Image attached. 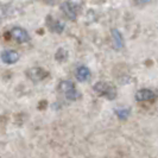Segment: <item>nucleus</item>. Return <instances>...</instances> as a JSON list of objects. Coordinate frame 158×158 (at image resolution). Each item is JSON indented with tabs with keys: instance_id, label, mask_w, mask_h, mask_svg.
<instances>
[{
	"instance_id": "nucleus-1",
	"label": "nucleus",
	"mask_w": 158,
	"mask_h": 158,
	"mask_svg": "<svg viewBox=\"0 0 158 158\" xmlns=\"http://www.w3.org/2000/svg\"><path fill=\"white\" fill-rule=\"evenodd\" d=\"M93 89H94V92L96 94L106 98L107 100H114L117 98V95H118L117 88L110 82H102V81L98 82V83L94 85Z\"/></svg>"
},
{
	"instance_id": "nucleus-2",
	"label": "nucleus",
	"mask_w": 158,
	"mask_h": 158,
	"mask_svg": "<svg viewBox=\"0 0 158 158\" xmlns=\"http://www.w3.org/2000/svg\"><path fill=\"white\" fill-rule=\"evenodd\" d=\"M58 90L69 100H76L80 96L79 92L76 90L74 83L70 81H61L58 85Z\"/></svg>"
},
{
	"instance_id": "nucleus-3",
	"label": "nucleus",
	"mask_w": 158,
	"mask_h": 158,
	"mask_svg": "<svg viewBox=\"0 0 158 158\" xmlns=\"http://www.w3.org/2000/svg\"><path fill=\"white\" fill-rule=\"evenodd\" d=\"M26 76L31 80L32 82H40L44 79H47L49 76V73L45 69L40 68V67H33L26 70Z\"/></svg>"
},
{
	"instance_id": "nucleus-4",
	"label": "nucleus",
	"mask_w": 158,
	"mask_h": 158,
	"mask_svg": "<svg viewBox=\"0 0 158 158\" xmlns=\"http://www.w3.org/2000/svg\"><path fill=\"white\" fill-rule=\"evenodd\" d=\"M11 40H16L17 43H26L30 40V36L29 33L25 31L22 27H13L7 32L6 35Z\"/></svg>"
},
{
	"instance_id": "nucleus-5",
	"label": "nucleus",
	"mask_w": 158,
	"mask_h": 158,
	"mask_svg": "<svg viewBox=\"0 0 158 158\" xmlns=\"http://www.w3.org/2000/svg\"><path fill=\"white\" fill-rule=\"evenodd\" d=\"M61 10L63 12V15L70 20H75L79 15V6L71 1H64L61 5Z\"/></svg>"
},
{
	"instance_id": "nucleus-6",
	"label": "nucleus",
	"mask_w": 158,
	"mask_h": 158,
	"mask_svg": "<svg viewBox=\"0 0 158 158\" xmlns=\"http://www.w3.org/2000/svg\"><path fill=\"white\" fill-rule=\"evenodd\" d=\"M157 99V94L151 89H140L135 93V100L138 102H153Z\"/></svg>"
},
{
	"instance_id": "nucleus-7",
	"label": "nucleus",
	"mask_w": 158,
	"mask_h": 158,
	"mask_svg": "<svg viewBox=\"0 0 158 158\" xmlns=\"http://www.w3.org/2000/svg\"><path fill=\"white\" fill-rule=\"evenodd\" d=\"M47 26L49 27V30L55 33H61L64 30V24L61 23L60 20H56L51 16L47 17Z\"/></svg>"
},
{
	"instance_id": "nucleus-8",
	"label": "nucleus",
	"mask_w": 158,
	"mask_h": 158,
	"mask_svg": "<svg viewBox=\"0 0 158 158\" xmlns=\"http://www.w3.org/2000/svg\"><path fill=\"white\" fill-rule=\"evenodd\" d=\"M1 60L6 64H13L19 60V55L13 50H6L1 54Z\"/></svg>"
},
{
	"instance_id": "nucleus-9",
	"label": "nucleus",
	"mask_w": 158,
	"mask_h": 158,
	"mask_svg": "<svg viewBox=\"0 0 158 158\" xmlns=\"http://www.w3.org/2000/svg\"><path fill=\"white\" fill-rule=\"evenodd\" d=\"M76 79L79 80L80 82H85L90 79V70L88 69L87 67L85 65H81L77 68L76 70Z\"/></svg>"
},
{
	"instance_id": "nucleus-10",
	"label": "nucleus",
	"mask_w": 158,
	"mask_h": 158,
	"mask_svg": "<svg viewBox=\"0 0 158 158\" xmlns=\"http://www.w3.org/2000/svg\"><path fill=\"white\" fill-rule=\"evenodd\" d=\"M112 38H113V42L115 44V47L118 49H121L124 47V40H123V35L117 30V29H113L112 30Z\"/></svg>"
},
{
	"instance_id": "nucleus-11",
	"label": "nucleus",
	"mask_w": 158,
	"mask_h": 158,
	"mask_svg": "<svg viewBox=\"0 0 158 158\" xmlns=\"http://www.w3.org/2000/svg\"><path fill=\"white\" fill-rule=\"evenodd\" d=\"M115 114H117V117L119 119H121V120H126L128 117H130V114H131V110L126 107V108H117L115 110Z\"/></svg>"
},
{
	"instance_id": "nucleus-12",
	"label": "nucleus",
	"mask_w": 158,
	"mask_h": 158,
	"mask_svg": "<svg viewBox=\"0 0 158 158\" xmlns=\"http://www.w3.org/2000/svg\"><path fill=\"white\" fill-rule=\"evenodd\" d=\"M55 58L58 62H64V61L68 58V52H67V50H64V49H58V51L56 52V55H55Z\"/></svg>"
},
{
	"instance_id": "nucleus-13",
	"label": "nucleus",
	"mask_w": 158,
	"mask_h": 158,
	"mask_svg": "<svg viewBox=\"0 0 158 158\" xmlns=\"http://www.w3.org/2000/svg\"><path fill=\"white\" fill-rule=\"evenodd\" d=\"M133 1H135V5H138V6H144V5H148L151 0H133Z\"/></svg>"
},
{
	"instance_id": "nucleus-14",
	"label": "nucleus",
	"mask_w": 158,
	"mask_h": 158,
	"mask_svg": "<svg viewBox=\"0 0 158 158\" xmlns=\"http://www.w3.org/2000/svg\"><path fill=\"white\" fill-rule=\"evenodd\" d=\"M48 4H50V5H52V4H55L57 0H45Z\"/></svg>"
}]
</instances>
